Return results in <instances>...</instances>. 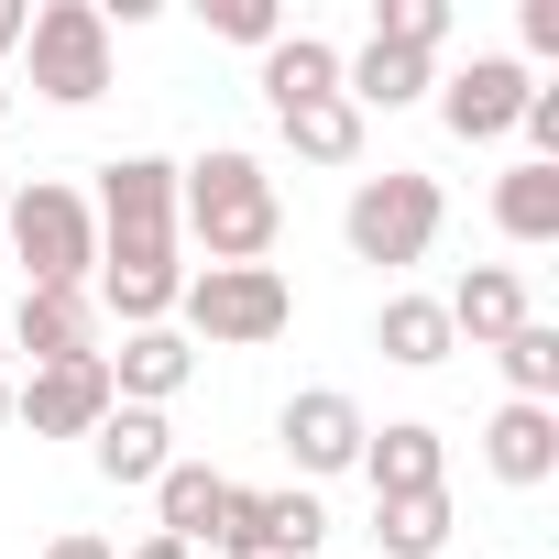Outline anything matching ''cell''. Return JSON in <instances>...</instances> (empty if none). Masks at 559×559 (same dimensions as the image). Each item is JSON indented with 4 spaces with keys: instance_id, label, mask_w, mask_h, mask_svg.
<instances>
[{
    "instance_id": "cell-1",
    "label": "cell",
    "mask_w": 559,
    "mask_h": 559,
    "mask_svg": "<svg viewBox=\"0 0 559 559\" xmlns=\"http://www.w3.org/2000/svg\"><path fill=\"white\" fill-rule=\"evenodd\" d=\"M176 230L209 263H263L274 230H286V198H274V176L241 143H209L198 165H176Z\"/></svg>"
},
{
    "instance_id": "cell-2",
    "label": "cell",
    "mask_w": 559,
    "mask_h": 559,
    "mask_svg": "<svg viewBox=\"0 0 559 559\" xmlns=\"http://www.w3.org/2000/svg\"><path fill=\"white\" fill-rule=\"evenodd\" d=\"M0 241H12L23 286H88L99 274V219L67 176H23L12 198H0Z\"/></svg>"
},
{
    "instance_id": "cell-3",
    "label": "cell",
    "mask_w": 559,
    "mask_h": 559,
    "mask_svg": "<svg viewBox=\"0 0 559 559\" xmlns=\"http://www.w3.org/2000/svg\"><path fill=\"white\" fill-rule=\"evenodd\" d=\"M176 308H187V330H198L209 352H263V341H286L297 286H286L274 263H198Z\"/></svg>"
},
{
    "instance_id": "cell-4",
    "label": "cell",
    "mask_w": 559,
    "mask_h": 559,
    "mask_svg": "<svg viewBox=\"0 0 559 559\" xmlns=\"http://www.w3.org/2000/svg\"><path fill=\"white\" fill-rule=\"evenodd\" d=\"M439 219H450V198H439V176H417V165H384V176H362L352 187V209H341V241H352V263H428V241H439Z\"/></svg>"
},
{
    "instance_id": "cell-5",
    "label": "cell",
    "mask_w": 559,
    "mask_h": 559,
    "mask_svg": "<svg viewBox=\"0 0 559 559\" xmlns=\"http://www.w3.org/2000/svg\"><path fill=\"white\" fill-rule=\"evenodd\" d=\"M23 56H34V99L88 110L110 88V12H99V0H45L34 34H23Z\"/></svg>"
},
{
    "instance_id": "cell-6",
    "label": "cell",
    "mask_w": 559,
    "mask_h": 559,
    "mask_svg": "<svg viewBox=\"0 0 559 559\" xmlns=\"http://www.w3.org/2000/svg\"><path fill=\"white\" fill-rule=\"evenodd\" d=\"M88 219H99V252H176V165L165 154H110Z\"/></svg>"
},
{
    "instance_id": "cell-7",
    "label": "cell",
    "mask_w": 559,
    "mask_h": 559,
    "mask_svg": "<svg viewBox=\"0 0 559 559\" xmlns=\"http://www.w3.org/2000/svg\"><path fill=\"white\" fill-rule=\"evenodd\" d=\"M274 439H286V461H297L308 483H330V472H362V439H373V417H362L341 384H308V395H286Z\"/></svg>"
},
{
    "instance_id": "cell-8",
    "label": "cell",
    "mask_w": 559,
    "mask_h": 559,
    "mask_svg": "<svg viewBox=\"0 0 559 559\" xmlns=\"http://www.w3.org/2000/svg\"><path fill=\"white\" fill-rule=\"evenodd\" d=\"M0 341H12L34 373L45 362H99V308H88V286H23V308L0 319Z\"/></svg>"
},
{
    "instance_id": "cell-9",
    "label": "cell",
    "mask_w": 559,
    "mask_h": 559,
    "mask_svg": "<svg viewBox=\"0 0 559 559\" xmlns=\"http://www.w3.org/2000/svg\"><path fill=\"white\" fill-rule=\"evenodd\" d=\"M110 406H121V395H110V373H99V362H45V373H23V384H12V417H23L34 439H88Z\"/></svg>"
},
{
    "instance_id": "cell-10",
    "label": "cell",
    "mask_w": 559,
    "mask_h": 559,
    "mask_svg": "<svg viewBox=\"0 0 559 559\" xmlns=\"http://www.w3.org/2000/svg\"><path fill=\"white\" fill-rule=\"evenodd\" d=\"M526 88H537V78H526L515 56H472L461 78H439V121H450L461 143H504L515 110H526Z\"/></svg>"
},
{
    "instance_id": "cell-11",
    "label": "cell",
    "mask_w": 559,
    "mask_h": 559,
    "mask_svg": "<svg viewBox=\"0 0 559 559\" xmlns=\"http://www.w3.org/2000/svg\"><path fill=\"white\" fill-rule=\"evenodd\" d=\"M176 297H187V263L176 252H99V274H88V308H110L121 330H165Z\"/></svg>"
},
{
    "instance_id": "cell-12",
    "label": "cell",
    "mask_w": 559,
    "mask_h": 559,
    "mask_svg": "<svg viewBox=\"0 0 559 559\" xmlns=\"http://www.w3.org/2000/svg\"><path fill=\"white\" fill-rule=\"evenodd\" d=\"M99 373H110L121 406H165V395H187L198 341H187V330H121V352H99Z\"/></svg>"
},
{
    "instance_id": "cell-13",
    "label": "cell",
    "mask_w": 559,
    "mask_h": 559,
    "mask_svg": "<svg viewBox=\"0 0 559 559\" xmlns=\"http://www.w3.org/2000/svg\"><path fill=\"white\" fill-rule=\"evenodd\" d=\"M88 461H99V483H165V461H176V428H165V406H110L99 428H88Z\"/></svg>"
},
{
    "instance_id": "cell-14",
    "label": "cell",
    "mask_w": 559,
    "mask_h": 559,
    "mask_svg": "<svg viewBox=\"0 0 559 559\" xmlns=\"http://www.w3.org/2000/svg\"><path fill=\"white\" fill-rule=\"evenodd\" d=\"M362 483L373 493H450V439L428 417H395V428L362 439Z\"/></svg>"
},
{
    "instance_id": "cell-15",
    "label": "cell",
    "mask_w": 559,
    "mask_h": 559,
    "mask_svg": "<svg viewBox=\"0 0 559 559\" xmlns=\"http://www.w3.org/2000/svg\"><path fill=\"white\" fill-rule=\"evenodd\" d=\"M439 308H450V341H472V352H493L504 330H526V319H537V308H526V274H515V263H472L461 286L439 297Z\"/></svg>"
},
{
    "instance_id": "cell-16",
    "label": "cell",
    "mask_w": 559,
    "mask_h": 559,
    "mask_svg": "<svg viewBox=\"0 0 559 559\" xmlns=\"http://www.w3.org/2000/svg\"><path fill=\"white\" fill-rule=\"evenodd\" d=\"M483 461H493V483H515V493H537L548 472H559V406H493V428H483Z\"/></svg>"
},
{
    "instance_id": "cell-17",
    "label": "cell",
    "mask_w": 559,
    "mask_h": 559,
    "mask_svg": "<svg viewBox=\"0 0 559 559\" xmlns=\"http://www.w3.org/2000/svg\"><path fill=\"white\" fill-rule=\"evenodd\" d=\"M439 88V67L428 56H406V45H362V56H341V99L373 121V110H406V99H428Z\"/></svg>"
},
{
    "instance_id": "cell-18",
    "label": "cell",
    "mask_w": 559,
    "mask_h": 559,
    "mask_svg": "<svg viewBox=\"0 0 559 559\" xmlns=\"http://www.w3.org/2000/svg\"><path fill=\"white\" fill-rule=\"evenodd\" d=\"M373 352L406 362V373H439L461 341H450V308H439V297H384V308H373Z\"/></svg>"
},
{
    "instance_id": "cell-19",
    "label": "cell",
    "mask_w": 559,
    "mask_h": 559,
    "mask_svg": "<svg viewBox=\"0 0 559 559\" xmlns=\"http://www.w3.org/2000/svg\"><path fill=\"white\" fill-rule=\"evenodd\" d=\"M219 504H230V472H209V461H165V483H154V515H165V537H176V548H209Z\"/></svg>"
},
{
    "instance_id": "cell-20",
    "label": "cell",
    "mask_w": 559,
    "mask_h": 559,
    "mask_svg": "<svg viewBox=\"0 0 559 559\" xmlns=\"http://www.w3.org/2000/svg\"><path fill=\"white\" fill-rule=\"evenodd\" d=\"M274 132H286L308 165H362V110L330 88V99H297V110H274Z\"/></svg>"
},
{
    "instance_id": "cell-21",
    "label": "cell",
    "mask_w": 559,
    "mask_h": 559,
    "mask_svg": "<svg viewBox=\"0 0 559 559\" xmlns=\"http://www.w3.org/2000/svg\"><path fill=\"white\" fill-rule=\"evenodd\" d=\"M493 230L504 241H559V165H504L493 176Z\"/></svg>"
},
{
    "instance_id": "cell-22",
    "label": "cell",
    "mask_w": 559,
    "mask_h": 559,
    "mask_svg": "<svg viewBox=\"0 0 559 559\" xmlns=\"http://www.w3.org/2000/svg\"><path fill=\"white\" fill-rule=\"evenodd\" d=\"M373 548L384 559H439L450 548V493H373Z\"/></svg>"
},
{
    "instance_id": "cell-23",
    "label": "cell",
    "mask_w": 559,
    "mask_h": 559,
    "mask_svg": "<svg viewBox=\"0 0 559 559\" xmlns=\"http://www.w3.org/2000/svg\"><path fill=\"white\" fill-rule=\"evenodd\" d=\"M330 88H341V56H330L319 34H274V45H263V99H274V110L330 99Z\"/></svg>"
},
{
    "instance_id": "cell-24",
    "label": "cell",
    "mask_w": 559,
    "mask_h": 559,
    "mask_svg": "<svg viewBox=\"0 0 559 559\" xmlns=\"http://www.w3.org/2000/svg\"><path fill=\"white\" fill-rule=\"evenodd\" d=\"M252 537H263V559H319V537H330V504L297 483V493H252Z\"/></svg>"
},
{
    "instance_id": "cell-25",
    "label": "cell",
    "mask_w": 559,
    "mask_h": 559,
    "mask_svg": "<svg viewBox=\"0 0 559 559\" xmlns=\"http://www.w3.org/2000/svg\"><path fill=\"white\" fill-rule=\"evenodd\" d=\"M493 362H504V384H515V406H559V330H548V319H526V330H504V341H493Z\"/></svg>"
},
{
    "instance_id": "cell-26",
    "label": "cell",
    "mask_w": 559,
    "mask_h": 559,
    "mask_svg": "<svg viewBox=\"0 0 559 559\" xmlns=\"http://www.w3.org/2000/svg\"><path fill=\"white\" fill-rule=\"evenodd\" d=\"M373 45L439 56V45H450V0H384V12H373Z\"/></svg>"
},
{
    "instance_id": "cell-27",
    "label": "cell",
    "mask_w": 559,
    "mask_h": 559,
    "mask_svg": "<svg viewBox=\"0 0 559 559\" xmlns=\"http://www.w3.org/2000/svg\"><path fill=\"white\" fill-rule=\"evenodd\" d=\"M209 34H219V45H252V56H263L274 34H286V12H274V0H209Z\"/></svg>"
},
{
    "instance_id": "cell-28",
    "label": "cell",
    "mask_w": 559,
    "mask_h": 559,
    "mask_svg": "<svg viewBox=\"0 0 559 559\" xmlns=\"http://www.w3.org/2000/svg\"><path fill=\"white\" fill-rule=\"evenodd\" d=\"M515 34H526V56H559V0H526ZM526 56H515V67H526Z\"/></svg>"
},
{
    "instance_id": "cell-29",
    "label": "cell",
    "mask_w": 559,
    "mask_h": 559,
    "mask_svg": "<svg viewBox=\"0 0 559 559\" xmlns=\"http://www.w3.org/2000/svg\"><path fill=\"white\" fill-rule=\"evenodd\" d=\"M45 559H121L110 537H88V526H67V537H45Z\"/></svg>"
},
{
    "instance_id": "cell-30",
    "label": "cell",
    "mask_w": 559,
    "mask_h": 559,
    "mask_svg": "<svg viewBox=\"0 0 559 559\" xmlns=\"http://www.w3.org/2000/svg\"><path fill=\"white\" fill-rule=\"evenodd\" d=\"M23 34H34V0H0V56H12Z\"/></svg>"
},
{
    "instance_id": "cell-31",
    "label": "cell",
    "mask_w": 559,
    "mask_h": 559,
    "mask_svg": "<svg viewBox=\"0 0 559 559\" xmlns=\"http://www.w3.org/2000/svg\"><path fill=\"white\" fill-rule=\"evenodd\" d=\"M121 559H198V548H176V537H165V526H154V537H132V548H121Z\"/></svg>"
},
{
    "instance_id": "cell-32",
    "label": "cell",
    "mask_w": 559,
    "mask_h": 559,
    "mask_svg": "<svg viewBox=\"0 0 559 559\" xmlns=\"http://www.w3.org/2000/svg\"><path fill=\"white\" fill-rule=\"evenodd\" d=\"M0 428H12V373H0Z\"/></svg>"
},
{
    "instance_id": "cell-33",
    "label": "cell",
    "mask_w": 559,
    "mask_h": 559,
    "mask_svg": "<svg viewBox=\"0 0 559 559\" xmlns=\"http://www.w3.org/2000/svg\"><path fill=\"white\" fill-rule=\"evenodd\" d=\"M0 121H12V88H0Z\"/></svg>"
},
{
    "instance_id": "cell-34",
    "label": "cell",
    "mask_w": 559,
    "mask_h": 559,
    "mask_svg": "<svg viewBox=\"0 0 559 559\" xmlns=\"http://www.w3.org/2000/svg\"><path fill=\"white\" fill-rule=\"evenodd\" d=\"M0 198H12V187H0Z\"/></svg>"
}]
</instances>
